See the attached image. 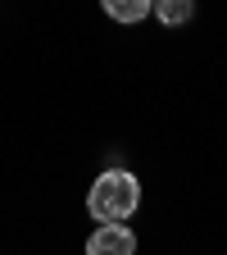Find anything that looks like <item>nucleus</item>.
<instances>
[{
	"label": "nucleus",
	"mask_w": 227,
	"mask_h": 255,
	"mask_svg": "<svg viewBox=\"0 0 227 255\" xmlns=\"http://www.w3.org/2000/svg\"><path fill=\"white\" fill-rule=\"evenodd\" d=\"M191 14H196V5H191V0H154V18H159V23H168V27L186 23Z\"/></svg>",
	"instance_id": "nucleus-4"
},
{
	"label": "nucleus",
	"mask_w": 227,
	"mask_h": 255,
	"mask_svg": "<svg viewBox=\"0 0 227 255\" xmlns=\"http://www.w3.org/2000/svg\"><path fill=\"white\" fill-rule=\"evenodd\" d=\"M100 5H105V14L114 23H141L154 9V0H100Z\"/></svg>",
	"instance_id": "nucleus-3"
},
{
	"label": "nucleus",
	"mask_w": 227,
	"mask_h": 255,
	"mask_svg": "<svg viewBox=\"0 0 227 255\" xmlns=\"http://www.w3.org/2000/svg\"><path fill=\"white\" fill-rule=\"evenodd\" d=\"M141 205V182L127 173V169H105L95 178L91 196H86V210L95 223H109V219H132Z\"/></svg>",
	"instance_id": "nucleus-1"
},
{
	"label": "nucleus",
	"mask_w": 227,
	"mask_h": 255,
	"mask_svg": "<svg viewBox=\"0 0 227 255\" xmlns=\"http://www.w3.org/2000/svg\"><path fill=\"white\" fill-rule=\"evenodd\" d=\"M86 251L91 255H132L137 251V237H132V228H127L123 219H109V223L95 228V237L86 242Z\"/></svg>",
	"instance_id": "nucleus-2"
}]
</instances>
